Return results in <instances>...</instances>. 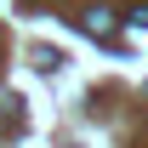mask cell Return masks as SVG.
Here are the masks:
<instances>
[{"label":"cell","mask_w":148,"mask_h":148,"mask_svg":"<svg viewBox=\"0 0 148 148\" xmlns=\"http://www.w3.org/2000/svg\"><path fill=\"white\" fill-rule=\"evenodd\" d=\"M80 29L97 34V40H114V12H108V6H91V12L80 17Z\"/></svg>","instance_id":"cell-1"},{"label":"cell","mask_w":148,"mask_h":148,"mask_svg":"<svg viewBox=\"0 0 148 148\" xmlns=\"http://www.w3.org/2000/svg\"><path fill=\"white\" fill-rule=\"evenodd\" d=\"M125 23H131V29H148V6H131V12H125Z\"/></svg>","instance_id":"cell-2"}]
</instances>
